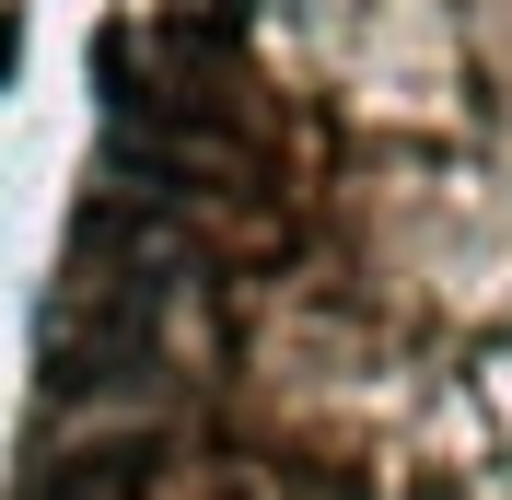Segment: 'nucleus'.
Returning <instances> with one entry per match:
<instances>
[{"mask_svg": "<svg viewBox=\"0 0 512 500\" xmlns=\"http://www.w3.org/2000/svg\"><path fill=\"white\" fill-rule=\"evenodd\" d=\"M152 477H163L152 442H94V454H70L35 500H152Z\"/></svg>", "mask_w": 512, "mask_h": 500, "instance_id": "1", "label": "nucleus"}, {"mask_svg": "<svg viewBox=\"0 0 512 500\" xmlns=\"http://www.w3.org/2000/svg\"><path fill=\"white\" fill-rule=\"evenodd\" d=\"M12 59H24V12H0V82H12Z\"/></svg>", "mask_w": 512, "mask_h": 500, "instance_id": "2", "label": "nucleus"}]
</instances>
